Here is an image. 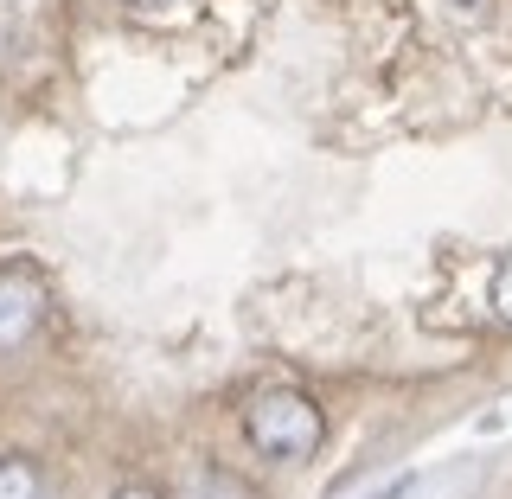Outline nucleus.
Segmentation results:
<instances>
[{
    "instance_id": "f257e3e1",
    "label": "nucleus",
    "mask_w": 512,
    "mask_h": 499,
    "mask_svg": "<svg viewBox=\"0 0 512 499\" xmlns=\"http://www.w3.org/2000/svg\"><path fill=\"white\" fill-rule=\"evenodd\" d=\"M244 429L256 442V455L269 461H308L327 442V416L308 391H256L244 404Z\"/></svg>"
},
{
    "instance_id": "f03ea898",
    "label": "nucleus",
    "mask_w": 512,
    "mask_h": 499,
    "mask_svg": "<svg viewBox=\"0 0 512 499\" xmlns=\"http://www.w3.org/2000/svg\"><path fill=\"white\" fill-rule=\"evenodd\" d=\"M45 314H52V295L32 269H0V352H20L39 340Z\"/></svg>"
},
{
    "instance_id": "7ed1b4c3",
    "label": "nucleus",
    "mask_w": 512,
    "mask_h": 499,
    "mask_svg": "<svg viewBox=\"0 0 512 499\" xmlns=\"http://www.w3.org/2000/svg\"><path fill=\"white\" fill-rule=\"evenodd\" d=\"M0 499H45V474L26 455H0Z\"/></svg>"
},
{
    "instance_id": "20e7f679",
    "label": "nucleus",
    "mask_w": 512,
    "mask_h": 499,
    "mask_svg": "<svg viewBox=\"0 0 512 499\" xmlns=\"http://www.w3.org/2000/svg\"><path fill=\"white\" fill-rule=\"evenodd\" d=\"M493 314L512 327V256H500V269H493Z\"/></svg>"
},
{
    "instance_id": "39448f33",
    "label": "nucleus",
    "mask_w": 512,
    "mask_h": 499,
    "mask_svg": "<svg viewBox=\"0 0 512 499\" xmlns=\"http://www.w3.org/2000/svg\"><path fill=\"white\" fill-rule=\"evenodd\" d=\"M116 499H160V493H154V487H122Z\"/></svg>"
},
{
    "instance_id": "423d86ee",
    "label": "nucleus",
    "mask_w": 512,
    "mask_h": 499,
    "mask_svg": "<svg viewBox=\"0 0 512 499\" xmlns=\"http://www.w3.org/2000/svg\"><path fill=\"white\" fill-rule=\"evenodd\" d=\"M141 7H148V0H141Z\"/></svg>"
}]
</instances>
